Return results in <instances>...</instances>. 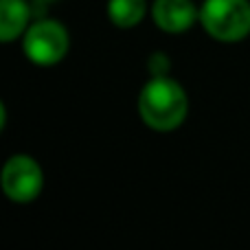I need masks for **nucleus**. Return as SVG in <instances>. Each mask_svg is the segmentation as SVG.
<instances>
[{
	"label": "nucleus",
	"instance_id": "f257e3e1",
	"mask_svg": "<svg viewBox=\"0 0 250 250\" xmlns=\"http://www.w3.org/2000/svg\"><path fill=\"white\" fill-rule=\"evenodd\" d=\"M136 110L141 121L154 132H173L189 114V97L171 75L149 77L138 92Z\"/></svg>",
	"mask_w": 250,
	"mask_h": 250
},
{
	"label": "nucleus",
	"instance_id": "f03ea898",
	"mask_svg": "<svg viewBox=\"0 0 250 250\" xmlns=\"http://www.w3.org/2000/svg\"><path fill=\"white\" fill-rule=\"evenodd\" d=\"M200 24L217 42H242L250 35V0H202Z\"/></svg>",
	"mask_w": 250,
	"mask_h": 250
},
{
	"label": "nucleus",
	"instance_id": "7ed1b4c3",
	"mask_svg": "<svg viewBox=\"0 0 250 250\" xmlns=\"http://www.w3.org/2000/svg\"><path fill=\"white\" fill-rule=\"evenodd\" d=\"M22 51L31 64L42 68L60 64L70 51L68 29L55 18H35L22 35Z\"/></svg>",
	"mask_w": 250,
	"mask_h": 250
},
{
	"label": "nucleus",
	"instance_id": "20e7f679",
	"mask_svg": "<svg viewBox=\"0 0 250 250\" xmlns=\"http://www.w3.org/2000/svg\"><path fill=\"white\" fill-rule=\"evenodd\" d=\"M2 193L16 204H29L40 198L44 189V171L29 154H16L2 165L0 171Z\"/></svg>",
	"mask_w": 250,
	"mask_h": 250
},
{
	"label": "nucleus",
	"instance_id": "39448f33",
	"mask_svg": "<svg viewBox=\"0 0 250 250\" xmlns=\"http://www.w3.org/2000/svg\"><path fill=\"white\" fill-rule=\"evenodd\" d=\"M149 16L163 33L180 35L200 22V7L193 0H154Z\"/></svg>",
	"mask_w": 250,
	"mask_h": 250
},
{
	"label": "nucleus",
	"instance_id": "423d86ee",
	"mask_svg": "<svg viewBox=\"0 0 250 250\" xmlns=\"http://www.w3.org/2000/svg\"><path fill=\"white\" fill-rule=\"evenodd\" d=\"M33 7L29 0H0V42L22 40L33 22Z\"/></svg>",
	"mask_w": 250,
	"mask_h": 250
},
{
	"label": "nucleus",
	"instance_id": "0eeeda50",
	"mask_svg": "<svg viewBox=\"0 0 250 250\" xmlns=\"http://www.w3.org/2000/svg\"><path fill=\"white\" fill-rule=\"evenodd\" d=\"M147 11H149L147 0H108V4H105V13L117 29L138 26L145 20Z\"/></svg>",
	"mask_w": 250,
	"mask_h": 250
},
{
	"label": "nucleus",
	"instance_id": "6e6552de",
	"mask_svg": "<svg viewBox=\"0 0 250 250\" xmlns=\"http://www.w3.org/2000/svg\"><path fill=\"white\" fill-rule=\"evenodd\" d=\"M147 70H149V77H165L171 70V60H169L167 53L156 51L149 55L147 60Z\"/></svg>",
	"mask_w": 250,
	"mask_h": 250
},
{
	"label": "nucleus",
	"instance_id": "1a4fd4ad",
	"mask_svg": "<svg viewBox=\"0 0 250 250\" xmlns=\"http://www.w3.org/2000/svg\"><path fill=\"white\" fill-rule=\"evenodd\" d=\"M29 2H31V7H33L35 18H44L48 11V7H53L57 0H29Z\"/></svg>",
	"mask_w": 250,
	"mask_h": 250
},
{
	"label": "nucleus",
	"instance_id": "9d476101",
	"mask_svg": "<svg viewBox=\"0 0 250 250\" xmlns=\"http://www.w3.org/2000/svg\"><path fill=\"white\" fill-rule=\"evenodd\" d=\"M0 129H4V104H0Z\"/></svg>",
	"mask_w": 250,
	"mask_h": 250
}]
</instances>
